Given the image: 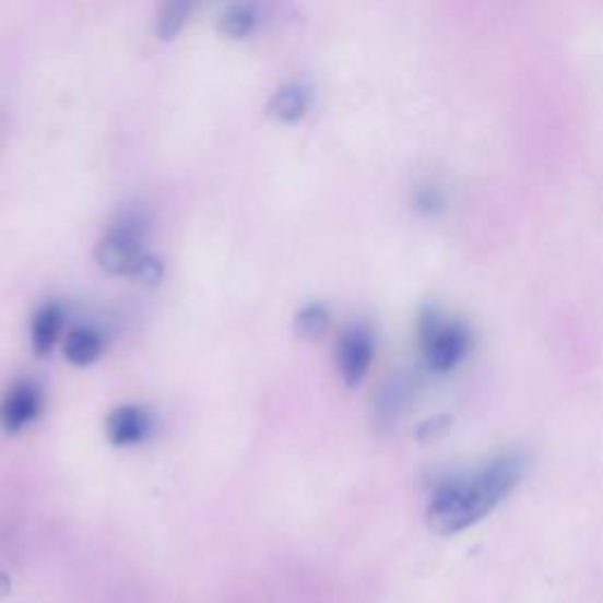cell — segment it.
<instances>
[{"mask_svg":"<svg viewBox=\"0 0 603 603\" xmlns=\"http://www.w3.org/2000/svg\"><path fill=\"white\" fill-rule=\"evenodd\" d=\"M521 474L523 458L509 452L472 476L446 481L431 497L427 511L429 528L439 535H456L474 525L517 488Z\"/></svg>","mask_w":603,"mask_h":603,"instance_id":"1","label":"cell"},{"mask_svg":"<svg viewBox=\"0 0 603 603\" xmlns=\"http://www.w3.org/2000/svg\"><path fill=\"white\" fill-rule=\"evenodd\" d=\"M417 340L427 368L436 373H448L456 368L472 346L470 328L460 321L446 319V316L436 309L422 311Z\"/></svg>","mask_w":603,"mask_h":603,"instance_id":"2","label":"cell"},{"mask_svg":"<svg viewBox=\"0 0 603 603\" xmlns=\"http://www.w3.org/2000/svg\"><path fill=\"white\" fill-rule=\"evenodd\" d=\"M144 238L146 222L140 215H126L99 240L95 260L107 274H130L132 264L144 252Z\"/></svg>","mask_w":603,"mask_h":603,"instance_id":"3","label":"cell"},{"mask_svg":"<svg viewBox=\"0 0 603 603\" xmlns=\"http://www.w3.org/2000/svg\"><path fill=\"white\" fill-rule=\"evenodd\" d=\"M375 354L373 333L366 326H350L338 342V366L346 387H356L364 380Z\"/></svg>","mask_w":603,"mask_h":603,"instance_id":"4","label":"cell"},{"mask_svg":"<svg viewBox=\"0 0 603 603\" xmlns=\"http://www.w3.org/2000/svg\"><path fill=\"white\" fill-rule=\"evenodd\" d=\"M43 397L34 382H14L0 401V427L8 434H17L38 417Z\"/></svg>","mask_w":603,"mask_h":603,"instance_id":"5","label":"cell"},{"mask_svg":"<svg viewBox=\"0 0 603 603\" xmlns=\"http://www.w3.org/2000/svg\"><path fill=\"white\" fill-rule=\"evenodd\" d=\"M104 431H107V439L114 446H138L149 434V417L134 405H120V409L109 413L107 422H104Z\"/></svg>","mask_w":603,"mask_h":603,"instance_id":"6","label":"cell"},{"mask_svg":"<svg viewBox=\"0 0 603 603\" xmlns=\"http://www.w3.org/2000/svg\"><path fill=\"white\" fill-rule=\"evenodd\" d=\"M64 319L67 311L62 305H57V302H50V305H45L36 311L32 321V346L36 356H50L52 346L64 328Z\"/></svg>","mask_w":603,"mask_h":603,"instance_id":"7","label":"cell"},{"mask_svg":"<svg viewBox=\"0 0 603 603\" xmlns=\"http://www.w3.org/2000/svg\"><path fill=\"white\" fill-rule=\"evenodd\" d=\"M309 107V93L302 85H285L279 93L271 97L269 114L281 123H297V120L307 114Z\"/></svg>","mask_w":603,"mask_h":603,"instance_id":"8","label":"cell"},{"mask_svg":"<svg viewBox=\"0 0 603 603\" xmlns=\"http://www.w3.org/2000/svg\"><path fill=\"white\" fill-rule=\"evenodd\" d=\"M102 352H104V342L95 330L75 328L64 340V356L73 366L95 364V360L102 356Z\"/></svg>","mask_w":603,"mask_h":603,"instance_id":"9","label":"cell"},{"mask_svg":"<svg viewBox=\"0 0 603 603\" xmlns=\"http://www.w3.org/2000/svg\"><path fill=\"white\" fill-rule=\"evenodd\" d=\"M193 8L196 0H163L156 20V36L161 40H173L189 22Z\"/></svg>","mask_w":603,"mask_h":603,"instance_id":"10","label":"cell"},{"mask_svg":"<svg viewBox=\"0 0 603 603\" xmlns=\"http://www.w3.org/2000/svg\"><path fill=\"white\" fill-rule=\"evenodd\" d=\"M255 24H258V12H255V8L250 3H236L226 8L220 17V34L240 40L252 34Z\"/></svg>","mask_w":603,"mask_h":603,"instance_id":"11","label":"cell"},{"mask_svg":"<svg viewBox=\"0 0 603 603\" xmlns=\"http://www.w3.org/2000/svg\"><path fill=\"white\" fill-rule=\"evenodd\" d=\"M293 330L295 335L307 340V342H316L328 335L330 330V314L326 307L321 305H309L305 309H299L297 316H295V323H293Z\"/></svg>","mask_w":603,"mask_h":603,"instance_id":"12","label":"cell"},{"mask_svg":"<svg viewBox=\"0 0 603 603\" xmlns=\"http://www.w3.org/2000/svg\"><path fill=\"white\" fill-rule=\"evenodd\" d=\"M409 391H411V385L403 380L391 382L382 389V397L377 401V422H380V425L389 427L391 422L401 415L405 401H409Z\"/></svg>","mask_w":603,"mask_h":603,"instance_id":"13","label":"cell"},{"mask_svg":"<svg viewBox=\"0 0 603 603\" xmlns=\"http://www.w3.org/2000/svg\"><path fill=\"white\" fill-rule=\"evenodd\" d=\"M413 205H415L417 213L425 215V217L441 215L444 208H446V191L436 182L419 185L415 196H413Z\"/></svg>","mask_w":603,"mask_h":603,"instance_id":"14","label":"cell"},{"mask_svg":"<svg viewBox=\"0 0 603 603\" xmlns=\"http://www.w3.org/2000/svg\"><path fill=\"white\" fill-rule=\"evenodd\" d=\"M163 271L165 269H163L161 260H156L154 255L142 252L140 258H138V262L132 264L128 276H132L138 283L146 285V288H156V285L163 281Z\"/></svg>","mask_w":603,"mask_h":603,"instance_id":"15","label":"cell"},{"mask_svg":"<svg viewBox=\"0 0 603 603\" xmlns=\"http://www.w3.org/2000/svg\"><path fill=\"white\" fill-rule=\"evenodd\" d=\"M12 590V580L8 578V572L0 570V599H5Z\"/></svg>","mask_w":603,"mask_h":603,"instance_id":"16","label":"cell"}]
</instances>
